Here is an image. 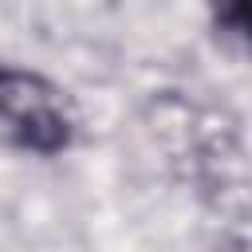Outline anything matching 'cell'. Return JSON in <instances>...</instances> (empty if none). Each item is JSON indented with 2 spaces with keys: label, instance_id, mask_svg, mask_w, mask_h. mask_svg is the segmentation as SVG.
Returning <instances> with one entry per match:
<instances>
[{
  "label": "cell",
  "instance_id": "6da1fadb",
  "mask_svg": "<svg viewBox=\"0 0 252 252\" xmlns=\"http://www.w3.org/2000/svg\"><path fill=\"white\" fill-rule=\"evenodd\" d=\"M0 122L35 154H59L75 130L67 98L47 79L12 67H0Z\"/></svg>",
  "mask_w": 252,
  "mask_h": 252
},
{
  "label": "cell",
  "instance_id": "7a4b0ae2",
  "mask_svg": "<svg viewBox=\"0 0 252 252\" xmlns=\"http://www.w3.org/2000/svg\"><path fill=\"white\" fill-rule=\"evenodd\" d=\"M244 12H248L244 0H217V20H220V28H228L232 35H244Z\"/></svg>",
  "mask_w": 252,
  "mask_h": 252
}]
</instances>
